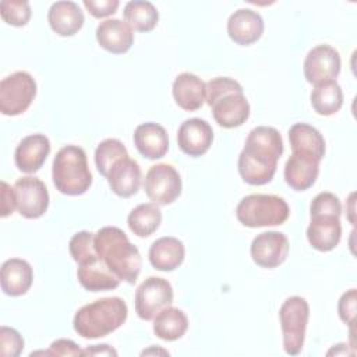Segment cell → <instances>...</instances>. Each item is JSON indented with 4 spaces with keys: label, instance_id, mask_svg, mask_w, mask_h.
Segmentation results:
<instances>
[{
    "label": "cell",
    "instance_id": "obj_1",
    "mask_svg": "<svg viewBox=\"0 0 357 357\" xmlns=\"http://www.w3.org/2000/svg\"><path fill=\"white\" fill-rule=\"evenodd\" d=\"M283 153V139L275 127L258 126L252 128L238 156V173L250 185L268 184Z\"/></svg>",
    "mask_w": 357,
    "mask_h": 357
},
{
    "label": "cell",
    "instance_id": "obj_2",
    "mask_svg": "<svg viewBox=\"0 0 357 357\" xmlns=\"http://www.w3.org/2000/svg\"><path fill=\"white\" fill-rule=\"evenodd\" d=\"M95 250L99 258L123 282L134 284L139 276L142 258L127 234L116 226H105L95 233Z\"/></svg>",
    "mask_w": 357,
    "mask_h": 357
},
{
    "label": "cell",
    "instance_id": "obj_3",
    "mask_svg": "<svg viewBox=\"0 0 357 357\" xmlns=\"http://www.w3.org/2000/svg\"><path fill=\"white\" fill-rule=\"evenodd\" d=\"M205 85V100L220 127L236 128L247 121L250 117V103L240 82L229 77H216Z\"/></svg>",
    "mask_w": 357,
    "mask_h": 357
},
{
    "label": "cell",
    "instance_id": "obj_4",
    "mask_svg": "<svg viewBox=\"0 0 357 357\" xmlns=\"http://www.w3.org/2000/svg\"><path fill=\"white\" fill-rule=\"evenodd\" d=\"M128 308L120 297H103L82 305L74 315V331L84 339L103 337L119 329L127 319Z\"/></svg>",
    "mask_w": 357,
    "mask_h": 357
},
{
    "label": "cell",
    "instance_id": "obj_5",
    "mask_svg": "<svg viewBox=\"0 0 357 357\" xmlns=\"http://www.w3.org/2000/svg\"><path fill=\"white\" fill-rule=\"evenodd\" d=\"M52 178L57 191L66 195H81L92 184L86 153L81 146L66 145L53 159Z\"/></svg>",
    "mask_w": 357,
    "mask_h": 357
},
{
    "label": "cell",
    "instance_id": "obj_6",
    "mask_svg": "<svg viewBox=\"0 0 357 357\" xmlns=\"http://www.w3.org/2000/svg\"><path fill=\"white\" fill-rule=\"evenodd\" d=\"M290 215L287 202L273 194H250L238 202L236 216L247 227L283 225Z\"/></svg>",
    "mask_w": 357,
    "mask_h": 357
},
{
    "label": "cell",
    "instance_id": "obj_7",
    "mask_svg": "<svg viewBox=\"0 0 357 357\" xmlns=\"http://www.w3.org/2000/svg\"><path fill=\"white\" fill-rule=\"evenodd\" d=\"M310 307L305 298L291 296L283 301L279 319L283 332V349L290 356H297L304 346Z\"/></svg>",
    "mask_w": 357,
    "mask_h": 357
},
{
    "label": "cell",
    "instance_id": "obj_8",
    "mask_svg": "<svg viewBox=\"0 0 357 357\" xmlns=\"http://www.w3.org/2000/svg\"><path fill=\"white\" fill-rule=\"evenodd\" d=\"M36 96V81L26 71H15L0 82V112L4 116L24 113Z\"/></svg>",
    "mask_w": 357,
    "mask_h": 357
},
{
    "label": "cell",
    "instance_id": "obj_9",
    "mask_svg": "<svg viewBox=\"0 0 357 357\" xmlns=\"http://www.w3.org/2000/svg\"><path fill=\"white\" fill-rule=\"evenodd\" d=\"M173 303V287L167 279L146 278L135 291V312L144 321L153 319Z\"/></svg>",
    "mask_w": 357,
    "mask_h": 357
},
{
    "label": "cell",
    "instance_id": "obj_10",
    "mask_svg": "<svg viewBox=\"0 0 357 357\" xmlns=\"http://www.w3.org/2000/svg\"><path fill=\"white\" fill-rule=\"evenodd\" d=\"M181 177L169 163H158L149 167L144 180L148 198L156 205H169L181 194Z\"/></svg>",
    "mask_w": 357,
    "mask_h": 357
},
{
    "label": "cell",
    "instance_id": "obj_11",
    "mask_svg": "<svg viewBox=\"0 0 357 357\" xmlns=\"http://www.w3.org/2000/svg\"><path fill=\"white\" fill-rule=\"evenodd\" d=\"M17 211L26 219L40 218L49 206V192L45 183L35 176H25L14 184Z\"/></svg>",
    "mask_w": 357,
    "mask_h": 357
},
{
    "label": "cell",
    "instance_id": "obj_12",
    "mask_svg": "<svg viewBox=\"0 0 357 357\" xmlns=\"http://www.w3.org/2000/svg\"><path fill=\"white\" fill-rule=\"evenodd\" d=\"M340 66V54L335 47L329 45H318L305 56L303 66L304 77L312 85L332 81L339 75Z\"/></svg>",
    "mask_w": 357,
    "mask_h": 357
},
{
    "label": "cell",
    "instance_id": "obj_13",
    "mask_svg": "<svg viewBox=\"0 0 357 357\" xmlns=\"http://www.w3.org/2000/svg\"><path fill=\"white\" fill-rule=\"evenodd\" d=\"M251 258L261 268H276L282 265L289 254V240L279 231H264L251 243Z\"/></svg>",
    "mask_w": 357,
    "mask_h": 357
},
{
    "label": "cell",
    "instance_id": "obj_14",
    "mask_svg": "<svg viewBox=\"0 0 357 357\" xmlns=\"http://www.w3.org/2000/svg\"><path fill=\"white\" fill-rule=\"evenodd\" d=\"M213 141V130L206 120L192 117L181 123L177 131L178 148L188 156L198 158L208 152Z\"/></svg>",
    "mask_w": 357,
    "mask_h": 357
},
{
    "label": "cell",
    "instance_id": "obj_15",
    "mask_svg": "<svg viewBox=\"0 0 357 357\" xmlns=\"http://www.w3.org/2000/svg\"><path fill=\"white\" fill-rule=\"evenodd\" d=\"M50 153V141L45 134H31L20 141L14 152V162L24 173L38 172Z\"/></svg>",
    "mask_w": 357,
    "mask_h": 357
},
{
    "label": "cell",
    "instance_id": "obj_16",
    "mask_svg": "<svg viewBox=\"0 0 357 357\" xmlns=\"http://www.w3.org/2000/svg\"><path fill=\"white\" fill-rule=\"evenodd\" d=\"M229 38L241 46L257 42L264 33V20L251 8H238L227 20Z\"/></svg>",
    "mask_w": 357,
    "mask_h": 357
},
{
    "label": "cell",
    "instance_id": "obj_17",
    "mask_svg": "<svg viewBox=\"0 0 357 357\" xmlns=\"http://www.w3.org/2000/svg\"><path fill=\"white\" fill-rule=\"evenodd\" d=\"M317 158L300 152H293L284 165V180L296 191H304L312 187L319 173Z\"/></svg>",
    "mask_w": 357,
    "mask_h": 357
},
{
    "label": "cell",
    "instance_id": "obj_18",
    "mask_svg": "<svg viewBox=\"0 0 357 357\" xmlns=\"http://www.w3.org/2000/svg\"><path fill=\"white\" fill-rule=\"evenodd\" d=\"M77 278L79 284L88 291H107L117 289L120 279L109 269V266L96 255L82 264H78Z\"/></svg>",
    "mask_w": 357,
    "mask_h": 357
},
{
    "label": "cell",
    "instance_id": "obj_19",
    "mask_svg": "<svg viewBox=\"0 0 357 357\" xmlns=\"http://www.w3.org/2000/svg\"><path fill=\"white\" fill-rule=\"evenodd\" d=\"M310 218L311 222L307 227L308 243L318 251H332L342 237L340 218L331 215H317Z\"/></svg>",
    "mask_w": 357,
    "mask_h": 357
},
{
    "label": "cell",
    "instance_id": "obj_20",
    "mask_svg": "<svg viewBox=\"0 0 357 357\" xmlns=\"http://www.w3.org/2000/svg\"><path fill=\"white\" fill-rule=\"evenodd\" d=\"M96 40L105 50L113 54H123L128 52L134 43V32L119 18H109L102 21L96 28Z\"/></svg>",
    "mask_w": 357,
    "mask_h": 357
},
{
    "label": "cell",
    "instance_id": "obj_21",
    "mask_svg": "<svg viewBox=\"0 0 357 357\" xmlns=\"http://www.w3.org/2000/svg\"><path fill=\"white\" fill-rule=\"evenodd\" d=\"M106 178L110 190L116 195L121 198H130L135 195L139 190L141 167L137 160L127 156L113 165Z\"/></svg>",
    "mask_w": 357,
    "mask_h": 357
},
{
    "label": "cell",
    "instance_id": "obj_22",
    "mask_svg": "<svg viewBox=\"0 0 357 357\" xmlns=\"http://www.w3.org/2000/svg\"><path fill=\"white\" fill-rule=\"evenodd\" d=\"M134 144L144 158L155 160L167 153L169 137L163 126L149 121L142 123L135 128Z\"/></svg>",
    "mask_w": 357,
    "mask_h": 357
},
{
    "label": "cell",
    "instance_id": "obj_23",
    "mask_svg": "<svg viewBox=\"0 0 357 357\" xmlns=\"http://www.w3.org/2000/svg\"><path fill=\"white\" fill-rule=\"evenodd\" d=\"M172 92L178 107L187 112H194L201 109L205 103L206 85L195 74L181 73L176 77Z\"/></svg>",
    "mask_w": 357,
    "mask_h": 357
},
{
    "label": "cell",
    "instance_id": "obj_24",
    "mask_svg": "<svg viewBox=\"0 0 357 357\" xmlns=\"http://www.w3.org/2000/svg\"><path fill=\"white\" fill-rule=\"evenodd\" d=\"M33 271L29 262L21 258H10L3 262L0 283L1 290L11 297L25 294L32 286Z\"/></svg>",
    "mask_w": 357,
    "mask_h": 357
},
{
    "label": "cell",
    "instance_id": "obj_25",
    "mask_svg": "<svg viewBox=\"0 0 357 357\" xmlns=\"http://www.w3.org/2000/svg\"><path fill=\"white\" fill-rule=\"evenodd\" d=\"M47 21L53 32L60 36H73L84 25L85 17L79 6L74 1H56L50 6Z\"/></svg>",
    "mask_w": 357,
    "mask_h": 357
},
{
    "label": "cell",
    "instance_id": "obj_26",
    "mask_svg": "<svg viewBox=\"0 0 357 357\" xmlns=\"http://www.w3.org/2000/svg\"><path fill=\"white\" fill-rule=\"evenodd\" d=\"M185 255V248L181 240L170 236L155 240L149 248L148 258L151 265L163 272H170L178 268Z\"/></svg>",
    "mask_w": 357,
    "mask_h": 357
},
{
    "label": "cell",
    "instance_id": "obj_27",
    "mask_svg": "<svg viewBox=\"0 0 357 357\" xmlns=\"http://www.w3.org/2000/svg\"><path fill=\"white\" fill-rule=\"evenodd\" d=\"M289 141L293 152L311 155L318 160L325 156V139L322 134L307 123H296L289 130Z\"/></svg>",
    "mask_w": 357,
    "mask_h": 357
},
{
    "label": "cell",
    "instance_id": "obj_28",
    "mask_svg": "<svg viewBox=\"0 0 357 357\" xmlns=\"http://www.w3.org/2000/svg\"><path fill=\"white\" fill-rule=\"evenodd\" d=\"M187 328V315L176 307H167L153 318V332L162 340L174 342L183 337Z\"/></svg>",
    "mask_w": 357,
    "mask_h": 357
},
{
    "label": "cell",
    "instance_id": "obj_29",
    "mask_svg": "<svg viewBox=\"0 0 357 357\" xmlns=\"http://www.w3.org/2000/svg\"><path fill=\"white\" fill-rule=\"evenodd\" d=\"M310 100L312 109L319 116H332L337 113L343 105V92L336 79L325 81L314 85Z\"/></svg>",
    "mask_w": 357,
    "mask_h": 357
},
{
    "label": "cell",
    "instance_id": "obj_30",
    "mask_svg": "<svg viewBox=\"0 0 357 357\" xmlns=\"http://www.w3.org/2000/svg\"><path fill=\"white\" fill-rule=\"evenodd\" d=\"M124 21L132 29L138 32L152 31L159 21V13L151 1L131 0L124 6Z\"/></svg>",
    "mask_w": 357,
    "mask_h": 357
},
{
    "label": "cell",
    "instance_id": "obj_31",
    "mask_svg": "<svg viewBox=\"0 0 357 357\" xmlns=\"http://www.w3.org/2000/svg\"><path fill=\"white\" fill-rule=\"evenodd\" d=\"M162 223V211L153 202L139 204L135 206L127 218V225L130 230L138 237H148Z\"/></svg>",
    "mask_w": 357,
    "mask_h": 357
},
{
    "label": "cell",
    "instance_id": "obj_32",
    "mask_svg": "<svg viewBox=\"0 0 357 357\" xmlns=\"http://www.w3.org/2000/svg\"><path fill=\"white\" fill-rule=\"evenodd\" d=\"M128 156V152L121 141L116 138H107L102 141L95 149V165L98 172L107 177L110 169L116 162Z\"/></svg>",
    "mask_w": 357,
    "mask_h": 357
},
{
    "label": "cell",
    "instance_id": "obj_33",
    "mask_svg": "<svg viewBox=\"0 0 357 357\" xmlns=\"http://www.w3.org/2000/svg\"><path fill=\"white\" fill-rule=\"evenodd\" d=\"M31 6L26 0H1L0 14L4 22L13 26H25L31 18Z\"/></svg>",
    "mask_w": 357,
    "mask_h": 357
},
{
    "label": "cell",
    "instance_id": "obj_34",
    "mask_svg": "<svg viewBox=\"0 0 357 357\" xmlns=\"http://www.w3.org/2000/svg\"><path fill=\"white\" fill-rule=\"evenodd\" d=\"M68 250L77 264H82L91 258H95L98 255L95 250V234L88 230L75 233L68 243Z\"/></svg>",
    "mask_w": 357,
    "mask_h": 357
},
{
    "label": "cell",
    "instance_id": "obj_35",
    "mask_svg": "<svg viewBox=\"0 0 357 357\" xmlns=\"http://www.w3.org/2000/svg\"><path fill=\"white\" fill-rule=\"evenodd\" d=\"M317 215H331L340 218L342 215V204L340 199L329 191L319 192L314 197L310 205V216Z\"/></svg>",
    "mask_w": 357,
    "mask_h": 357
},
{
    "label": "cell",
    "instance_id": "obj_36",
    "mask_svg": "<svg viewBox=\"0 0 357 357\" xmlns=\"http://www.w3.org/2000/svg\"><path fill=\"white\" fill-rule=\"evenodd\" d=\"M24 339L18 331L8 326L0 328V356L17 357L24 350Z\"/></svg>",
    "mask_w": 357,
    "mask_h": 357
},
{
    "label": "cell",
    "instance_id": "obj_37",
    "mask_svg": "<svg viewBox=\"0 0 357 357\" xmlns=\"http://www.w3.org/2000/svg\"><path fill=\"white\" fill-rule=\"evenodd\" d=\"M356 303H357V291L356 289H350L342 294L337 303L339 318L349 326H353L356 318Z\"/></svg>",
    "mask_w": 357,
    "mask_h": 357
},
{
    "label": "cell",
    "instance_id": "obj_38",
    "mask_svg": "<svg viewBox=\"0 0 357 357\" xmlns=\"http://www.w3.org/2000/svg\"><path fill=\"white\" fill-rule=\"evenodd\" d=\"M85 8L95 18H105L114 14L120 6L119 0H84Z\"/></svg>",
    "mask_w": 357,
    "mask_h": 357
},
{
    "label": "cell",
    "instance_id": "obj_39",
    "mask_svg": "<svg viewBox=\"0 0 357 357\" xmlns=\"http://www.w3.org/2000/svg\"><path fill=\"white\" fill-rule=\"evenodd\" d=\"M50 356H84V350L70 339H57L49 347Z\"/></svg>",
    "mask_w": 357,
    "mask_h": 357
},
{
    "label": "cell",
    "instance_id": "obj_40",
    "mask_svg": "<svg viewBox=\"0 0 357 357\" xmlns=\"http://www.w3.org/2000/svg\"><path fill=\"white\" fill-rule=\"evenodd\" d=\"M17 208L14 187H10L6 181H1V218H7Z\"/></svg>",
    "mask_w": 357,
    "mask_h": 357
},
{
    "label": "cell",
    "instance_id": "obj_41",
    "mask_svg": "<svg viewBox=\"0 0 357 357\" xmlns=\"http://www.w3.org/2000/svg\"><path fill=\"white\" fill-rule=\"evenodd\" d=\"M84 356H117V351L109 344H95L84 349Z\"/></svg>",
    "mask_w": 357,
    "mask_h": 357
},
{
    "label": "cell",
    "instance_id": "obj_42",
    "mask_svg": "<svg viewBox=\"0 0 357 357\" xmlns=\"http://www.w3.org/2000/svg\"><path fill=\"white\" fill-rule=\"evenodd\" d=\"M354 192H351L350 194V197H349V208H346V211H347V218H349V220H350V223L351 225H354L356 223V219H354Z\"/></svg>",
    "mask_w": 357,
    "mask_h": 357
},
{
    "label": "cell",
    "instance_id": "obj_43",
    "mask_svg": "<svg viewBox=\"0 0 357 357\" xmlns=\"http://www.w3.org/2000/svg\"><path fill=\"white\" fill-rule=\"evenodd\" d=\"M328 356H331V354H335V356H339V354H347V347H346V343H339V344H336L335 347H332L328 353H326Z\"/></svg>",
    "mask_w": 357,
    "mask_h": 357
},
{
    "label": "cell",
    "instance_id": "obj_44",
    "mask_svg": "<svg viewBox=\"0 0 357 357\" xmlns=\"http://www.w3.org/2000/svg\"><path fill=\"white\" fill-rule=\"evenodd\" d=\"M158 354V353H160V354H167L169 356V351H166V350H163V349H155V347H151V349H148V350H144L142 353H141V356H146V354Z\"/></svg>",
    "mask_w": 357,
    "mask_h": 357
}]
</instances>
